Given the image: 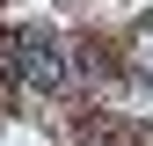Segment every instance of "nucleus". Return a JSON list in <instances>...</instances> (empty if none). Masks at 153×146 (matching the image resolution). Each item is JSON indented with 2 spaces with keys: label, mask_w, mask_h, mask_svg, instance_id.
<instances>
[{
  "label": "nucleus",
  "mask_w": 153,
  "mask_h": 146,
  "mask_svg": "<svg viewBox=\"0 0 153 146\" xmlns=\"http://www.w3.org/2000/svg\"><path fill=\"white\" fill-rule=\"evenodd\" d=\"M0 51L15 59V73H22L29 88H59V80H66V59H59V44H51L44 29H7Z\"/></svg>",
  "instance_id": "f257e3e1"
}]
</instances>
